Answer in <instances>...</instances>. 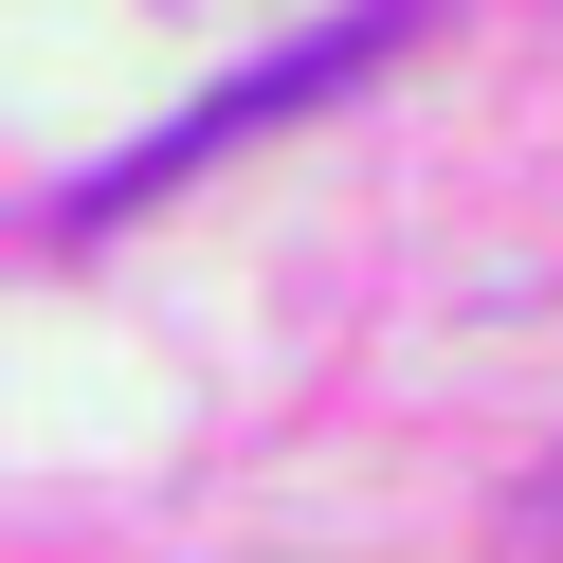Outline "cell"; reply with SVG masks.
<instances>
[{
  "instance_id": "cell-1",
  "label": "cell",
  "mask_w": 563,
  "mask_h": 563,
  "mask_svg": "<svg viewBox=\"0 0 563 563\" xmlns=\"http://www.w3.org/2000/svg\"><path fill=\"white\" fill-rule=\"evenodd\" d=\"M400 37H418V0H345V19H309L291 55H255V74H219V91H200L183 128H146V146H128V164H91V183H74V219H128V200H164V183H200V164H219V146H255V128H291L309 91H345V74H382V55H400Z\"/></svg>"
}]
</instances>
